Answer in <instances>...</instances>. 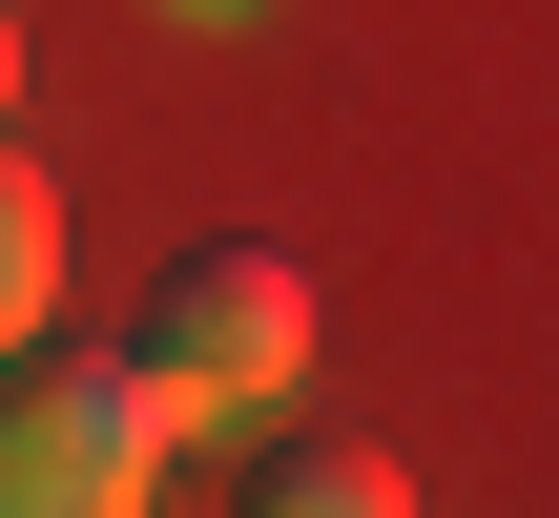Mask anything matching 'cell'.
<instances>
[{"mask_svg": "<svg viewBox=\"0 0 559 518\" xmlns=\"http://www.w3.org/2000/svg\"><path fill=\"white\" fill-rule=\"evenodd\" d=\"M145 374H166V415L207 436V415H270L290 374H311V270L290 249H166V291H145V332H124Z\"/></svg>", "mask_w": 559, "mask_h": 518, "instance_id": "obj_2", "label": "cell"}, {"mask_svg": "<svg viewBox=\"0 0 559 518\" xmlns=\"http://www.w3.org/2000/svg\"><path fill=\"white\" fill-rule=\"evenodd\" d=\"M41 311H62V166L0 125V353H41Z\"/></svg>", "mask_w": 559, "mask_h": 518, "instance_id": "obj_4", "label": "cell"}, {"mask_svg": "<svg viewBox=\"0 0 559 518\" xmlns=\"http://www.w3.org/2000/svg\"><path fill=\"white\" fill-rule=\"evenodd\" d=\"M249 518H415V457H394V436H353V415H332V436H290V457H270V478H249Z\"/></svg>", "mask_w": 559, "mask_h": 518, "instance_id": "obj_3", "label": "cell"}, {"mask_svg": "<svg viewBox=\"0 0 559 518\" xmlns=\"http://www.w3.org/2000/svg\"><path fill=\"white\" fill-rule=\"evenodd\" d=\"M0 125H21V21H0Z\"/></svg>", "mask_w": 559, "mask_h": 518, "instance_id": "obj_5", "label": "cell"}, {"mask_svg": "<svg viewBox=\"0 0 559 518\" xmlns=\"http://www.w3.org/2000/svg\"><path fill=\"white\" fill-rule=\"evenodd\" d=\"M187 457L145 353H0V518H145Z\"/></svg>", "mask_w": 559, "mask_h": 518, "instance_id": "obj_1", "label": "cell"}, {"mask_svg": "<svg viewBox=\"0 0 559 518\" xmlns=\"http://www.w3.org/2000/svg\"><path fill=\"white\" fill-rule=\"evenodd\" d=\"M166 21H249V0H166Z\"/></svg>", "mask_w": 559, "mask_h": 518, "instance_id": "obj_6", "label": "cell"}]
</instances>
